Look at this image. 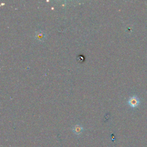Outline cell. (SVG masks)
Masks as SVG:
<instances>
[{
	"mask_svg": "<svg viewBox=\"0 0 147 147\" xmlns=\"http://www.w3.org/2000/svg\"><path fill=\"white\" fill-rule=\"evenodd\" d=\"M72 130L75 134H76L77 136H80L82 134V133L84 130V128L81 125L78 124V125H76L74 126Z\"/></svg>",
	"mask_w": 147,
	"mask_h": 147,
	"instance_id": "obj_2",
	"label": "cell"
},
{
	"mask_svg": "<svg viewBox=\"0 0 147 147\" xmlns=\"http://www.w3.org/2000/svg\"><path fill=\"white\" fill-rule=\"evenodd\" d=\"M128 104L132 108L137 107L140 104V100L136 96L131 97L128 101Z\"/></svg>",
	"mask_w": 147,
	"mask_h": 147,
	"instance_id": "obj_1",
	"label": "cell"
},
{
	"mask_svg": "<svg viewBox=\"0 0 147 147\" xmlns=\"http://www.w3.org/2000/svg\"><path fill=\"white\" fill-rule=\"evenodd\" d=\"M36 37L40 40H42L45 38V34L42 32H38L36 33Z\"/></svg>",
	"mask_w": 147,
	"mask_h": 147,
	"instance_id": "obj_3",
	"label": "cell"
}]
</instances>
